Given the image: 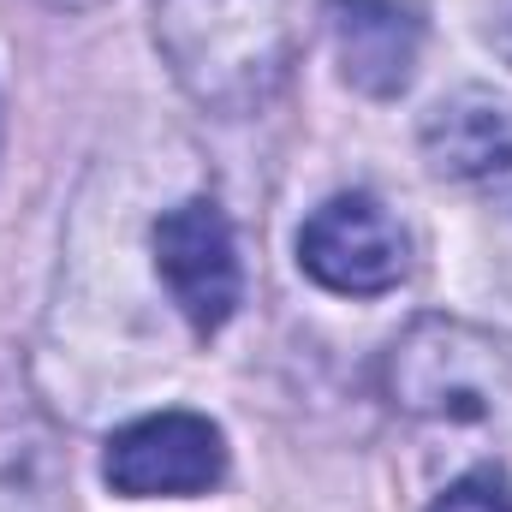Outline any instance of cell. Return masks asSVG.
Instances as JSON below:
<instances>
[{
    "instance_id": "52a82bcc",
    "label": "cell",
    "mask_w": 512,
    "mask_h": 512,
    "mask_svg": "<svg viewBox=\"0 0 512 512\" xmlns=\"http://www.w3.org/2000/svg\"><path fill=\"white\" fill-rule=\"evenodd\" d=\"M423 149L435 161V173L447 179H507L512 173V114L483 96V90H465L453 102H441L429 120H423Z\"/></svg>"
},
{
    "instance_id": "277c9868",
    "label": "cell",
    "mask_w": 512,
    "mask_h": 512,
    "mask_svg": "<svg viewBox=\"0 0 512 512\" xmlns=\"http://www.w3.org/2000/svg\"><path fill=\"white\" fill-rule=\"evenodd\" d=\"M298 268L340 298H376L405 280L411 245L376 197L340 191L298 227Z\"/></svg>"
},
{
    "instance_id": "6da1fadb",
    "label": "cell",
    "mask_w": 512,
    "mask_h": 512,
    "mask_svg": "<svg viewBox=\"0 0 512 512\" xmlns=\"http://www.w3.org/2000/svg\"><path fill=\"white\" fill-rule=\"evenodd\" d=\"M155 42L203 108L251 114L298 60V0H155Z\"/></svg>"
},
{
    "instance_id": "9c48e42d",
    "label": "cell",
    "mask_w": 512,
    "mask_h": 512,
    "mask_svg": "<svg viewBox=\"0 0 512 512\" xmlns=\"http://www.w3.org/2000/svg\"><path fill=\"white\" fill-rule=\"evenodd\" d=\"M48 6H96V0H48Z\"/></svg>"
},
{
    "instance_id": "ba28073f",
    "label": "cell",
    "mask_w": 512,
    "mask_h": 512,
    "mask_svg": "<svg viewBox=\"0 0 512 512\" xmlns=\"http://www.w3.org/2000/svg\"><path fill=\"white\" fill-rule=\"evenodd\" d=\"M429 512H512V489L501 477L477 471V477H459Z\"/></svg>"
},
{
    "instance_id": "8992f818",
    "label": "cell",
    "mask_w": 512,
    "mask_h": 512,
    "mask_svg": "<svg viewBox=\"0 0 512 512\" xmlns=\"http://www.w3.org/2000/svg\"><path fill=\"white\" fill-rule=\"evenodd\" d=\"M328 30L340 54V78L358 96H399L423 54V6L417 0H328Z\"/></svg>"
},
{
    "instance_id": "3957f363",
    "label": "cell",
    "mask_w": 512,
    "mask_h": 512,
    "mask_svg": "<svg viewBox=\"0 0 512 512\" xmlns=\"http://www.w3.org/2000/svg\"><path fill=\"white\" fill-rule=\"evenodd\" d=\"M149 251H155V274H161L167 298L179 304V316H185L197 334H215V328L233 322L239 292H245V274H239L233 227H227V215H221L215 197H185V203H173V209L155 221Z\"/></svg>"
},
{
    "instance_id": "7a4b0ae2",
    "label": "cell",
    "mask_w": 512,
    "mask_h": 512,
    "mask_svg": "<svg viewBox=\"0 0 512 512\" xmlns=\"http://www.w3.org/2000/svg\"><path fill=\"white\" fill-rule=\"evenodd\" d=\"M512 387V352L459 316H423L387 352V393L429 423H483Z\"/></svg>"
},
{
    "instance_id": "5b68a950",
    "label": "cell",
    "mask_w": 512,
    "mask_h": 512,
    "mask_svg": "<svg viewBox=\"0 0 512 512\" xmlns=\"http://www.w3.org/2000/svg\"><path fill=\"white\" fill-rule=\"evenodd\" d=\"M102 477L114 495L155 501V495H209L227 477V441L197 411H155L108 435Z\"/></svg>"
}]
</instances>
